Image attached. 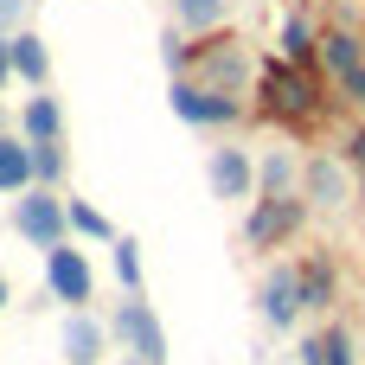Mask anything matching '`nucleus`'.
<instances>
[{
    "instance_id": "1",
    "label": "nucleus",
    "mask_w": 365,
    "mask_h": 365,
    "mask_svg": "<svg viewBox=\"0 0 365 365\" xmlns=\"http://www.w3.org/2000/svg\"><path fill=\"white\" fill-rule=\"evenodd\" d=\"M340 96H327V77L314 64H289V58H269L257 71V115L289 128V135H314L327 115H334Z\"/></svg>"
},
{
    "instance_id": "2",
    "label": "nucleus",
    "mask_w": 365,
    "mask_h": 365,
    "mask_svg": "<svg viewBox=\"0 0 365 365\" xmlns=\"http://www.w3.org/2000/svg\"><path fill=\"white\" fill-rule=\"evenodd\" d=\"M186 77L244 96V83H250V45H244L237 32H225V26H218V32H192V45H186Z\"/></svg>"
},
{
    "instance_id": "3",
    "label": "nucleus",
    "mask_w": 365,
    "mask_h": 365,
    "mask_svg": "<svg viewBox=\"0 0 365 365\" xmlns=\"http://www.w3.org/2000/svg\"><path fill=\"white\" fill-rule=\"evenodd\" d=\"M308 212H314V205H308L302 192H257V199H250V218H244V244L263 250V257H269V250H289V244L308 231Z\"/></svg>"
},
{
    "instance_id": "4",
    "label": "nucleus",
    "mask_w": 365,
    "mask_h": 365,
    "mask_svg": "<svg viewBox=\"0 0 365 365\" xmlns=\"http://www.w3.org/2000/svg\"><path fill=\"white\" fill-rule=\"evenodd\" d=\"M167 109L186 122V128H237L244 122V96L237 90H212L199 77H173L167 83Z\"/></svg>"
},
{
    "instance_id": "5",
    "label": "nucleus",
    "mask_w": 365,
    "mask_h": 365,
    "mask_svg": "<svg viewBox=\"0 0 365 365\" xmlns=\"http://www.w3.org/2000/svg\"><path fill=\"white\" fill-rule=\"evenodd\" d=\"M13 231H19L32 250L64 244V237H71V212H64L58 186H26V192L13 199Z\"/></svg>"
},
{
    "instance_id": "6",
    "label": "nucleus",
    "mask_w": 365,
    "mask_h": 365,
    "mask_svg": "<svg viewBox=\"0 0 365 365\" xmlns=\"http://www.w3.org/2000/svg\"><path fill=\"white\" fill-rule=\"evenodd\" d=\"M109 334H115L135 359L167 365V327H160V314H154V302H148V295H122V302H115V314H109Z\"/></svg>"
},
{
    "instance_id": "7",
    "label": "nucleus",
    "mask_w": 365,
    "mask_h": 365,
    "mask_svg": "<svg viewBox=\"0 0 365 365\" xmlns=\"http://www.w3.org/2000/svg\"><path fill=\"white\" fill-rule=\"evenodd\" d=\"M45 295L64 302V308H90V302H96V269H90V257H83L71 237L45 250Z\"/></svg>"
},
{
    "instance_id": "8",
    "label": "nucleus",
    "mask_w": 365,
    "mask_h": 365,
    "mask_svg": "<svg viewBox=\"0 0 365 365\" xmlns=\"http://www.w3.org/2000/svg\"><path fill=\"white\" fill-rule=\"evenodd\" d=\"M257 314H263L276 334H295V321L308 314V302H302V282H295V263H276V269L257 282Z\"/></svg>"
},
{
    "instance_id": "9",
    "label": "nucleus",
    "mask_w": 365,
    "mask_h": 365,
    "mask_svg": "<svg viewBox=\"0 0 365 365\" xmlns=\"http://www.w3.org/2000/svg\"><path fill=\"white\" fill-rule=\"evenodd\" d=\"M353 64H365V32L346 26V19H327L321 38H314V71H321L327 83H340Z\"/></svg>"
},
{
    "instance_id": "10",
    "label": "nucleus",
    "mask_w": 365,
    "mask_h": 365,
    "mask_svg": "<svg viewBox=\"0 0 365 365\" xmlns=\"http://www.w3.org/2000/svg\"><path fill=\"white\" fill-rule=\"evenodd\" d=\"M205 180H212V199H257V154L250 148H212L205 160Z\"/></svg>"
},
{
    "instance_id": "11",
    "label": "nucleus",
    "mask_w": 365,
    "mask_h": 365,
    "mask_svg": "<svg viewBox=\"0 0 365 365\" xmlns=\"http://www.w3.org/2000/svg\"><path fill=\"white\" fill-rule=\"evenodd\" d=\"M109 327L90 314V308H71L64 314V334H58V353H64V365H103L109 359Z\"/></svg>"
},
{
    "instance_id": "12",
    "label": "nucleus",
    "mask_w": 365,
    "mask_h": 365,
    "mask_svg": "<svg viewBox=\"0 0 365 365\" xmlns=\"http://www.w3.org/2000/svg\"><path fill=\"white\" fill-rule=\"evenodd\" d=\"M295 282H302V302L314 314H334V302H340V263H334V250H302L295 257Z\"/></svg>"
},
{
    "instance_id": "13",
    "label": "nucleus",
    "mask_w": 365,
    "mask_h": 365,
    "mask_svg": "<svg viewBox=\"0 0 365 365\" xmlns=\"http://www.w3.org/2000/svg\"><path fill=\"white\" fill-rule=\"evenodd\" d=\"M302 199H308L314 212H340V205H346V160H340V154H314V160L302 167Z\"/></svg>"
},
{
    "instance_id": "14",
    "label": "nucleus",
    "mask_w": 365,
    "mask_h": 365,
    "mask_svg": "<svg viewBox=\"0 0 365 365\" xmlns=\"http://www.w3.org/2000/svg\"><path fill=\"white\" fill-rule=\"evenodd\" d=\"M6 51H13V77L32 83V90H45V77H51V51H45V38L19 26V32H6Z\"/></svg>"
},
{
    "instance_id": "15",
    "label": "nucleus",
    "mask_w": 365,
    "mask_h": 365,
    "mask_svg": "<svg viewBox=\"0 0 365 365\" xmlns=\"http://www.w3.org/2000/svg\"><path fill=\"white\" fill-rule=\"evenodd\" d=\"M19 135H26V141H64V103L45 96V90H32V96L19 103Z\"/></svg>"
},
{
    "instance_id": "16",
    "label": "nucleus",
    "mask_w": 365,
    "mask_h": 365,
    "mask_svg": "<svg viewBox=\"0 0 365 365\" xmlns=\"http://www.w3.org/2000/svg\"><path fill=\"white\" fill-rule=\"evenodd\" d=\"M314 38H321V19H314L308 6H295V13L282 19V32H276V58H289V64H314Z\"/></svg>"
},
{
    "instance_id": "17",
    "label": "nucleus",
    "mask_w": 365,
    "mask_h": 365,
    "mask_svg": "<svg viewBox=\"0 0 365 365\" xmlns=\"http://www.w3.org/2000/svg\"><path fill=\"white\" fill-rule=\"evenodd\" d=\"M32 186V141L26 135H0V192L19 199Z\"/></svg>"
},
{
    "instance_id": "18",
    "label": "nucleus",
    "mask_w": 365,
    "mask_h": 365,
    "mask_svg": "<svg viewBox=\"0 0 365 365\" xmlns=\"http://www.w3.org/2000/svg\"><path fill=\"white\" fill-rule=\"evenodd\" d=\"M257 192H302V160L289 148L257 154Z\"/></svg>"
},
{
    "instance_id": "19",
    "label": "nucleus",
    "mask_w": 365,
    "mask_h": 365,
    "mask_svg": "<svg viewBox=\"0 0 365 365\" xmlns=\"http://www.w3.org/2000/svg\"><path fill=\"white\" fill-rule=\"evenodd\" d=\"M167 13L180 32H218L231 19V0H167Z\"/></svg>"
},
{
    "instance_id": "20",
    "label": "nucleus",
    "mask_w": 365,
    "mask_h": 365,
    "mask_svg": "<svg viewBox=\"0 0 365 365\" xmlns=\"http://www.w3.org/2000/svg\"><path fill=\"white\" fill-rule=\"evenodd\" d=\"M64 212H71V237H90V244H115L122 231L109 225V212H96L90 199H64Z\"/></svg>"
},
{
    "instance_id": "21",
    "label": "nucleus",
    "mask_w": 365,
    "mask_h": 365,
    "mask_svg": "<svg viewBox=\"0 0 365 365\" xmlns=\"http://www.w3.org/2000/svg\"><path fill=\"white\" fill-rule=\"evenodd\" d=\"M64 173H71L64 141H32V186H64Z\"/></svg>"
},
{
    "instance_id": "22",
    "label": "nucleus",
    "mask_w": 365,
    "mask_h": 365,
    "mask_svg": "<svg viewBox=\"0 0 365 365\" xmlns=\"http://www.w3.org/2000/svg\"><path fill=\"white\" fill-rule=\"evenodd\" d=\"M109 263H115L122 295H141V244H135V237H115V244H109Z\"/></svg>"
},
{
    "instance_id": "23",
    "label": "nucleus",
    "mask_w": 365,
    "mask_h": 365,
    "mask_svg": "<svg viewBox=\"0 0 365 365\" xmlns=\"http://www.w3.org/2000/svg\"><path fill=\"white\" fill-rule=\"evenodd\" d=\"M321 346H327V365H359V359H365L359 346H353V334H346L340 321H327V327H321Z\"/></svg>"
},
{
    "instance_id": "24",
    "label": "nucleus",
    "mask_w": 365,
    "mask_h": 365,
    "mask_svg": "<svg viewBox=\"0 0 365 365\" xmlns=\"http://www.w3.org/2000/svg\"><path fill=\"white\" fill-rule=\"evenodd\" d=\"M186 45H192V32H180V26L160 32V64H167V77H186Z\"/></svg>"
},
{
    "instance_id": "25",
    "label": "nucleus",
    "mask_w": 365,
    "mask_h": 365,
    "mask_svg": "<svg viewBox=\"0 0 365 365\" xmlns=\"http://www.w3.org/2000/svg\"><path fill=\"white\" fill-rule=\"evenodd\" d=\"M340 160H346L353 173H365V115L346 128V141H340Z\"/></svg>"
},
{
    "instance_id": "26",
    "label": "nucleus",
    "mask_w": 365,
    "mask_h": 365,
    "mask_svg": "<svg viewBox=\"0 0 365 365\" xmlns=\"http://www.w3.org/2000/svg\"><path fill=\"white\" fill-rule=\"evenodd\" d=\"M334 90H340V103H353V109L365 115V64H353V71H346V77H340Z\"/></svg>"
},
{
    "instance_id": "27",
    "label": "nucleus",
    "mask_w": 365,
    "mask_h": 365,
    "mask_svg": "<svg viewBox=\"0 0 365 365\" xmlns=\"http://www.w3.org/2000/svg\"><path fill=\"white\" fill-rule=\"evenodd\" d=\"M19 19H26V0H0V32H19Z\"/></svg>"
},
{
    "instance_id": "28",
    "label": "nucleus",
    "mask_w": 365,
    "mask_h": 365,
    "mask_svg": "<svg viewBox=\"0 0 365 365\" xmlns=\"http://www.w3.org/2000/svg\"><path fill=\"white\" fill-rule=\"evenodd\" d=\"M13 83V51H6V32H0V90Z\"/></svg>"
},
{
    "instance_id": "29",
    "label": "nucleus",
    "mask_w": 365,
    "mask_h": 365,
    "mask_svg": "<svg viewBox=\"0 0 365 365\" xmlns=\"http://www.w3.org/2000/svg\"><path fill=\"white\" fill-rule=\"evenodd\" d=\"M0 308H6V276H0Z\"/></svg>"
},
{
    "instance_id": "30",
    "label": "nucleus",
    "mask_w": 365,
    "mask_h": 365,
    "mask_svg": "<svg viewBox=\"0 0 365 365\" xmlns=\"http://www.w3.org/2000/svg\"><path fill=\"white\" fill-rule=\"evenodd\" d=\"M122 365H148V359H135V353H128V359H122Z\"/></svg>"
},
{
    "instance_id": "31",
    "label": "nucleus",
    "mask_w": 365,
    "mask_h": 365,
    "mask_svg": "<svg viewBox=\"0 0 365 365\" xmlns=\"http://www.w3.org/2000/svg\"><path fill=\"white\" fill-rule=\"evenodd\" d=\"M0 135H6V109H0Z\"/></svg>"
}]
</instances>
